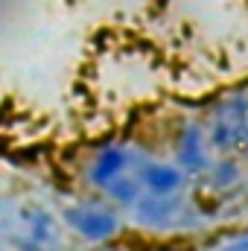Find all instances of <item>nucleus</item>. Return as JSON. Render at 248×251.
Segmentation results:
<instances>
[{"label": "nucleus", "mask_w": 248, "mask_h": 251, "mask_svg": "<svg viewBox=\"0 0 248 251\" xmlns=\"http://www.w3.org/2000/svg\"><path fill=\"white\" fill-rule=\"evenodd\" d=\"M222 251H248V237L237 240V243H231V246H225Z\"/></svg>", "instance_id": "0eeeda50"}, {"label": "nucleus", "mask_w": 248, "mask_h": 251, "mask_svg": "<svg viewBox=\"0 0 248 251\" xmlns=\"http://www.w3.org/2000/svg\"><path fill=\"white\" fill-rule=\"evenodd\" d=\"M125 164H128V155H125V149H120V146L102 149V152L97 155L94 167H91V181H94L97 187H105V184H108L114 176H120V173H123Z\"/></svg>", "instance_id": "7ed1b4c3"}, {"label": "nucleus", "mask_w": 248, "mask_h": 251, "mask_svg": "<svg viewBox=\"0 0 248 251\" xmlns=\"http://www.w3.org/2000/svg\"><path fill=\"white\" fill-rule=\"evenodd\" d=\"M246 117H248V105L243 100L225 102V105L216 111V123H213V131H210L213 146L222 149V152L234 149V146L243 140V134H246V128H248Z\"/></svg>", "instance_id": "f257e3e1"}, {"label": "nucleus", "mask_w": 248, "mask_h": 251, "mask_svg": "<svg viewBox=\"0 0 248 251\" xmlns=\"http://www.w3.org/2000/svg\"><path fill=\"white\" fill-rule=\"evenodd\" d=\"M143 184L152 193H173L181 184V173L173 167H164V164H149V167H143Z\"/></svg>", "instance_id": "20e7f679"}, {"label": "nucleus", "mask_w": 248, "mask_h": 251, "mask_svg": "<svg viewBox=\"0 0 248 251\" xmlns=\"http://www.w3.org/2000/svg\"><path fill=\"white\" fill-rule=\"evenodd\" d=\"M178 158H181V164H184L187 170H201V167L207 164V155H204V149H201V131H198L196 126H190L184 131Z\"/></svg>", "instance_id": "39448f33"}, {"label": "nucleus", "mask_w": 248, "mask_h": 251, "mask_svg": "<svg viewBox=\"0 0 248 251\" xmlns=\"http://www.w3.org/2000/svg\"><path fill=\"white\" fill-rule=\"evenodd\" d=\"M105 190H108L117 201H125V204H128V201H134V199H137V193H140V181L123 170L120 176H114V178L105 184Z\"/></svg>", "instance_id": "423d86ee"}, {"label": "nucleus", "mask_w": 248, "mask_h": 251, "mask_svg": "<svg viewBox=\"0 0 248 251\" xmlns=\"http://www.w3.org/2000/svg\"><path fill=\"white\" fill-rule=\"evenodd\" d=\"M67 222L85 237V240H108L114 237L117 231V216L102 210V207H91V204H79V207H70L67 210Z\"/></svg>", "instance_id": "f03ea898"}]
</instances>
